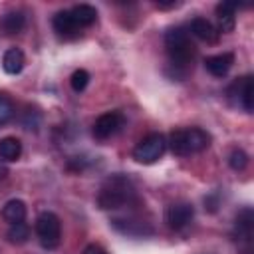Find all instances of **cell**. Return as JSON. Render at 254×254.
<instances>
[{
	"mask_svg": "<svg viewBox=\"0 0 254 254\" xmlns=\"http://www.w3.org/2000/svg\"><path fill=\"white\" fill-rule=\"evenodd\" d=\"M54 30L62 38H73V36L79 34L81 28L75 24V20H73V16H71L69 10H60L54 16Z\"/></svg>",
	"mask_w": 254,
	"mask_h": 254,
	"instance_id": "cell-9",
	"label": "cell"
},
{
	"mask_svg": "<svg viewBox=\"0 0 254 254\" xmlns=\"http://www.w3.org/2000/svg\"><path fill=\"white\" fill-rule=\"evenodd\" d=\"M189 34H192V36H196L198 40L208 42V44L216 42V38H218L216 28H214L206 18H192L190 24H189Z\"/></svg>",
	"mask_w": 254,
	"mask_h": 254,
	"instance_id": "cell-10",
	"label": "cell"
},
{
	"mask_svg": "<svg viewBox=\"0 0 254 254\" xmlns=\"http://www.w3.org/2000/svg\"><path fill=\"white\" fill-rule=\"evenodd\" d=\"M169 145L175 155L187 157L192 153H200L210 145V135L200 127L177 129L169 135Z\"/></svg>",
	"mask_w": 254,
	"mask_h": 254,
	"instance_id": "cell-3",
	"label": "cell"
},
{
	"mask_svg": "<svg viewBox=\"0 0 254 254\" xmlns=\"http://www.w3.org/2000/svg\"><path fill=\"white\" fill-rule=\"evenodd\" d=\"M232 64H234V56H232L230 52L214 54V56H208V58L204 60L206 71H208L210 75H214V77H224V75L230 71Z\"/></svg>",
	"mask_w": 254,
	"mask_h": 254,
	"instance_id": "cell-8",
	"label": "cell"
},
{
	"mask_svg": "<svg viewBox=\"0 0 254 254\" xmlns=\"http://www.w3.org/2000/svg\"><path fill=\"white\" fill-rule=\"evenodd\" d=\"M165 48L171 60V65L175 67H189V64L194 60V44L190 42V34L177 26V28H169L165 34Z\"/></svg>",
	"mask_w": 254,
	"mask_h": 254,
	"instance_id": "cell-2",
	"label": "cell"
},
{
	"mask_svg": "<svg viewBox=\"0 0 254 254\" xmlns=\"http://www.w3.org/2000/svg\"><path fill=\"white\" fill-rule=\"evenodd\" d=\"M81 254H107L99 244H87L85 248H83V252Z\"/></svg>",
	"mask_w": 254,
	"mask_h": 254,
	"instance_id": "cell-23",
	"label": "cell"
},
{
	"mask_svg": "<svg viewBox=\"0 0 254 254\" xmlns=\"http://www.w3.org/2000/svg\"><path fill=\"white\" fill-rule=\"evenodd\" d=\"M165 149H167L165 137H163L161 133H151V135L143 137V139L135 145V149H133V159H135L137 163L151 165V163H155V161H159V159L163 157Z\"/></svg>",
	"mask_w": 254,
	"mask_h": 254,
	"instance_id": "cell-5",
	"label": "cell"
},
{
	"mask_svg": "<svg viewBox=\"0 0 254 254\" xmlns=\"http://www.w3.org/2000/svg\"><path fill=\"white\" fill-rule=\"evenodd\" d=\"M24 24H26V18H24V14H22L20 10H10V12H6V14L2 16V20H0V28H2V32H4L6 36L20 34L22 28H24Z\"/></svg>",
	"mask_w": 254,
	"mask_h": 254,
	"instance_id": "cell-13",
	"label": "cell"
},
{
	"mask_svg": "<svg viewBox=\"0 0 254 254\" xmlns=\"http://www.w3.org/2000/svg\"><path fill=\"white\" fill-rule=\"evenodd\" d=\"M2 218L6 222H10V224L24 222V218H26V204H24V200H20V198L8 200L2 206Z\"/></svg>",
	"mask_w": 254,
	"mask_h": 254,
	"instance_id": "cell-15",
	"label": "cell"
},
{
	"mask_svg": "<svg viewBox=\"0 0 254 254\" xmlns=\"http://www.w3.org/2000/svg\"><path fill=\"white\" fill-rule=\"evenodd\" d=\"M216 20H218L220 32H232V28L236 24V6L230 2L216 4Z\"/></svg>",
	"mask_w": 254,
	"mask_h": 254,
	"instance_id": "cell-12",
	"label": "cell"
},
{
	"mask_svg": "<svg viewBox=\"0 0 254 254\" xmlns=\"http://www.w3.org/2000/svg\"><path fill=\"white\" fill-rule=\"evenodd\" d=\"M157 6H159V8H175L177 2H157Z\"/></svg>",
	"mask_w": 254,
	"mask_h": 254,
	"instance_id": "cell-24",
	"label": "cell"
},
{
	"mask_svg": "<svg viewBox=\"0 0 254 254\" xmlns=\"http://www.w3.org/2000/svg\"><path fill=\"white\" fill-rule=\"evenodd\" d=\"M228 165L234 171H244L248 165V155L242 149H232V153L228 155Z\"/></svg>",
	"mask_w": 254,
	"mask_h": 254,
	"instance_id": "cell-22",
	"label": "cell"
},
{
	"mask_svg": "<svg viewBox=\"0 0 254 254\" xmlns=\"http://www.w3.org/2000/svg\"><path fill=\"white\" fill-rule=\"evenodd\" d=\"M192 216H194V208L190 202H185V200L173 202L165 210V220L173 230H183L185 226H189Z\"/></svg>",
	"mask_w": 254,
	"mask_h": 254,
	"instance_id": "cell-6",
	"label": "cell"
},
{
	"mask_svg": "<svg viewBox=\"0 0 254 254\" xmlns=\"http://www.w3.org/2000/svg\"><path fill=\"white\" fill-rule=\"evenodd\" d=\"M252 228H254V214L252 208H244L238 216H236V234L238 240H250L252 238Z\"/></svg>",
	"mask_w": 254,
	"mask_h": 254,
	"instance_id": "cell-16",
	"label": "cell"
},
{
	"mask_svg": "<svg viewBox=\"0 0 254 254\" xmlns=\"http://www.w3.org/2000/svg\"><path fill=\"white\" fill-rule=\"evenodd\" d=\"M123 123H125V119H123V115L119 111H107V113H103V115H99L95 119V123H93V137L99 139V141L109 139V137H113L123 127Z\"/></svg>",
	"mask_w": 254,
	"mask_h": 254,
	"instance_id": "cell-7",
	"label": "cell"
},
{
	"mask_svg": "<svg viewBox=\"0 0 254 254\" xmlns=\"http://www.w3.org/2000/svg\"><path fill=\"white\" fill-rule=\"evenodd\" d=\"M6 238H8V242H12V244H24V242H28V238H30V228H28V224H26V222L10 224V228H8V232H6Z\"/></svg>",
	"mask_w": 254,
	"mask_h": 254,
	"instance_id": "cell-19",
	"label": "cell"
},
{
	"mask_svg": "<svg viewBox=\"0 0 254 254\" xmlns=\"http://www.w3.org/2000/svg\"><path fill=\"white\" fill-rule=\"evenodd\" d=\"M36 234L44 248H48V250L56 248L62 238V222H60L58 214H54L50 210L42 212L36 220Z\"/></svg>",
	"mask_w": 254,
	"mask_h": 254,
	"instance_id": "cell-4",
	"label": "cell"
},
{
	"mask_svg": "<svg viewBox=\"0 0 254 254\" xmlns=\"http://www.w3.org/2000/svg\"><path fill=\"white\" fill-rule=\"evenodd\" d=\"M230 91H236V95L240 97L242 107L248 113L254 109V103H252V77L250 75H244L240 81H234V85L230 87Z\"/></svg>",
	"mask_w": 254,
	"mask_h": 254,
	"instance_id": "cell-14",
	"label": "cell"
},
{
	"mask_svg": "<svg viewBox=\"0 0 254 254\" xmlns=\"http://www.w3.org/2000/svg\"><path fill=\"white\" fill-rule=\"evenodd\" d=\"M14 117V103L6 93H0V127Z\"/></svg>",
	"mask_w": 254,
	"mask_h": 254,
	"instance_id": "cell-20",
	"label": "cell"
},
{
	"mask_svg": "<svg viewBox=\"0 0 254 254\" xmlns=\"http://www.w3.org/2000/svg\"><path fill=\"white\" fill-rule=\"evenodd\" d=\"M69 12H71V16H73V20H75V24H77L79 28L91 26V24L97 20V10H95L93 6H89V4H77V6H73Z\"/></svg>",
	"mask_w": 254,
	"mask_h": 254,
	"instance_id": "cell-17",
	"label": "cell"
},
{
	"mask_svg": "<svg viewBox=\"0 0 254 254\" xmlns=\"http://www.w3.org/2000/svg\"><path fill=\"white\" fill-rule=\"evenodd\" d=\"M133 198H135V190L131 181L123 175H113L103 183L97 194V204L101 210H115L129 204Z\"/></svg>",
	"mask_w": 254,
	"mask_h": 254,
	"instance_id": "cell-1",
	"label": "cell"
},
{
	"mask_svg": "<svg viewBox=\"0 0 254 254\" xmlns=\"http://www.w3.org/2000/svg\"><path fill=\"white\" fill-rule=\"evenodd\" d=\"M22 155V143L16 137L0 139V159L4 161H18Z\"/></svg>",
	"mask_w": 254,
	"mask_h": 254,
	"instance_id": "cell-18",
	"label": "cell"
},
{
	"mask_svg": "<svg viewBox=\"0 0 254 254\" xmlns=\"http://www.w3.org/2000/svg\"><path fill=\"white\" fill-rule=\"evenodd\" d=\"M87 83H89V73L85 71V69H75L73 73H71V77H69V85H71V89L73 91H83L85 87H87Z\"/></svg>",
	"mask_w": 254,
	"mask_h": 254,
	"instance_id": "cell-21",
	"label": "cell"
},
{
	"mask_svg": "<svg viewBox=\"0 0 254 254\" xmlns=\"http://www.w3.org/2000/svg\"><path fill=\"white\" fill-rule=\"evenodd\" d=\"M26 65V56L20 48H8L2 56V67L10 75H18Z\"/></svg>",
	"mask_w": 254,
	"mask_h": 254,
	"instance_id": "cell-11",
	"label": "cell"
}]
</instances>
